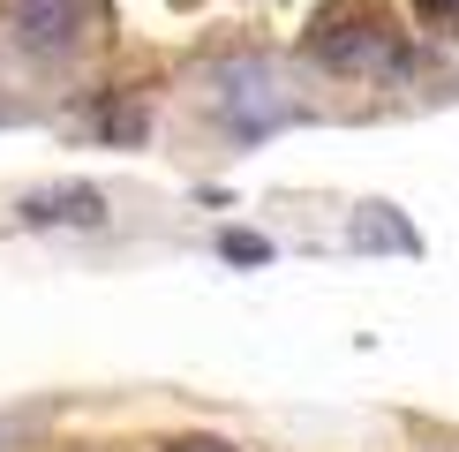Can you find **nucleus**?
Listing matches in <instances>:
<instances>
[{
  "label": "nucleus",
  "instance_id": "obj_1",
  "mask_svg": "<svg viewBox=\"0 0 459 452\" xmlns=\"http://www.w3.org/2000/svg\"><path fill=\"white\" fill-rule=\"evenodd\" d=\"M309 53L316 61H332V68H347V75H399L407 68V46H399V30L385 23V8H369V0H339V8H324L316 15V30H309Z\"/></svg>",
  "mask_w": 459,
  "mask_h": 452
},
{
  "label": "nucleus",
  "instance_id": "obj_2",
  "mask_svg": "<svg viewBox=\"0 0 459 452\" xmlns=\"http://www.w3.org/2000/svg\"><path fill=\"white\" fill-rule=\"evenodd\" d=\"M226 121H234L241 136H264L272 121H286V99L272 91V68H256V61H248V68H234V75H226Z\"/></svg>",
  "mask_w": 459,
  "mask_h": 452
},
{
  "label": "nucleus",
  "instance_id": "obj_3",
  "mask_svg": "<svg viewBox=\"0 0 459 452\" xmlns=\"http://www.w3.org/2000/svg\"><path fill=\"white\" fill-rule=\"evenodd\" d=\"M8 23L30 53H61L75 38V23H83V8L75 0H8Z\"/></svg>",
  "mask_w": 459,
  "mask_h": 452
},
{
  "label": "nucleus",
  "instance_id": "obj_4",
  "mask_svg": "<svg viewBox=\"0 0 459 452\" xmlns=\"http://www.w3.org/2000/svg\"><path fill=\"white\" fill-rule=\"evenodd\" d=\"M23 219L30 226H99L106 219V196L99 188H38V196H23Z\"/></svg>",
  "mask_w": 459,
  "mask_h": 452
},
{
  "label": "nucleus",
  "instance_id": "obj_5",
  "mask_svg": "<svg viewBox=\"0 0 459 452\" xmlns=\"http://www.w3.org/2000/svg\"><path fill=\"white\" fill-rule=\"evenodd\" d=\"M354 241H361V249H399V256L414 249V234L392 219V204H369V212L354 219Z\"/></svg>",
  "mask_w": 459,
  "mask_h": 452
},
{
  "label": "nucleus",
  "instance_id": "obj_6",
  "mask_svg": "<svg viewBox=\"0 0 459 452\" xmlns=\"http://www.w3.org/2000/svg\"><path fill=\"white\" fill-rule=\"evenodd\" d=\"M219 249L234 256V264H264V256H272V241H256V234H219Z\"/></svg>",
  "mask_w": 459,
  "mask_h": 452
},
{
  "label": "nucleus",
  "instance_id": "obj_7",
  "mask_svg": "<svg viewBox=\"0 0 459 452\" xmlns=\"http://www.w3.org/2000/svg\"><path fill=\"white\" fill-rule=\"evenodd\" d=\"M414 8H422L429 23H459V0H414Z\"/></svg>",
  "mask_w": 459,
  "mask_h": 452
},
{
  "label": "nucleus",
  "instance_id": "obj_8",
  "mask_svg": "<svg viewBox=\"0 0 459 452\" xmlns=\"http://www.w3.org/2000/svg\"><path fill=\"white\" fill-rule=\"evenodd\" d=\"M166 452H234V445H219V438H181V445H166Z\"/></svg>",
  "mask_w": 459,
  "mask_h": 452
}]
</instances>
